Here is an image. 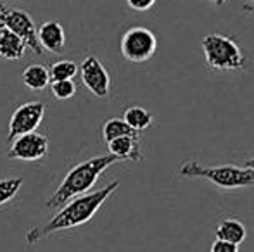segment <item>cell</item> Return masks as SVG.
Listing matches in <instances>:
<instances>
[{
	"mask_svg": "<svg viewBox=\"0 0 254 252\" xmlns=\"http://www.w3.org/2000/svg\"><path fill=\"white\" fill-rule=\"evenodd\" d=\"M120 182H111L101 190L90 192V194L78 195V197L71 199L69 202L61 207V211L51 219L49 223L42 226H33L28 230L26 233V244L33 246V244L40 242L42 239L52 235V233L63 232V230H71L88 223L95 216V212L102 207V204L118 190Z\"/></svg>",
	"mask_w": 254,
	"mask_h": 252,
	"instance_id": "6da1fadb",
	"label": "cell"
},
{
	"mask_svg": "<svg viewBox=\"0 0 254 252\" xmlns=\"http://www.w3.org/2000/svg\"><path fill=\"white\" fill-rule=\"evenodd\" d=\"M116 162H120V161L111 154L95 155V157H90L83 162H78L76 166H73V168L66 173V176H64L63 182H61V185L57 187L56 192L47 199L45 205L52 209L63 207L71 199L87 194V192L95 185L99 176H101L109 166L116 164Z\"/></svg>",
	"mask_w": 254,
	"mask_h": 252,
	"instance_id": "7a4b0ae2",
	"label": "cell"
},
{
	"mask_svg": "<svg viewBox=\"0 0 254 252\" xmlns=\"http://www.w3.org/2000/svg\"><path fill=\"white\" fill-rule=\"evenodd\" d=\"M178 175L184 176V178H202L223 190H237L246 189V187H254V173L246 166H204L195 159H189L180 166Z\"/></svg>",
	"mask_w": 254,
	"mask_h": 252,
	"instance_id": "3957f363",
	"label": "cell"
},
{
	"mask_svg": "<svg viewBox=\"0 0 254 252\" xmlns=\"http://www.w3.org/2000/svg\"><path fill=\"white\" fill-rule=\"evenodd\" d=\"M202 52L206 64L214 73L241 71L246 64V55L232 38L211 33L202 38Z\"/></svg>",
	"mask_w": 254,
	"mask_h": 252,
	"instance_id": "277c9868",
	"label": "cell"
},
{
	"mask_svg": "<svg viewBox=\"0 0 254 252\" xmlns=\"http://www.w3.org/2000/svg\"><path fill=\"white\" fill-rule=\"evenodd\" d=\"M0 24L16 33L17 37L23 38L26 47L33 52L35 55H42V47L38 44L37 26H35L31 16L23 9H12L7 3L0 0Z\"/></svg>",
	"mask_w": 254,
	"mask_h": 252,
	"instance_id": "5b68a950",
	"label": "cell"
},
{
	"mask_svg": "<svg viewBox=\"0 0 254 252\" xmlns=\"http://www.w3.org/2000/svg\"><path fill=\"white\" fill-rule=\"evenodd\" d=\"M157 50V38L149 28L133 26L121 37V54L130 62H145Z\"/></svg>",
	"mask_w": 254,
	"mask_h": 252,
	"instance_id": "8992f818",
	"label": "cell"
},
{
	"mask_svg": "<svg viewBox=\"0 0 254 252\" xmlns=\"http://www.w3.org/2000/svg\"><path fill=\"white\" fill-rule=\"evenodd\" d=\"M45 116V104L40 101H31L21 104L16 111L12 112L9 121V135L7 140L12 142L14 138L21 137V135L33 133L40 123L44 121Z\"/></svg>",
	"mask_w": 254,
	"mask_h": 252,
	"instance_id": "52a82bcc",
	"label": "cell"
},
{
	"mask_svg": "<svg viewBox=\"0 0 254 252\" xmlns=\"http://www.w3.org/2000/svg\"><path fill=\"white\" fill-rule=\"evenodd\" d=\"M49 155V138L42 133H26L14 138L10 142V149L7 152V157L16 161L33 162Z\"/></svg>",
	"mask_w": 254,
	"mask_h": 252,
	"instance_id": "ba28073f",
	"label": "cell"
},
{
	"mask_svg": "<svg viewBox=\"0 0 254 252\" xmlns=\"http://www.w3.org/2000/svg\"><path fill=\"white\" fill-rule=\"evenodd\" d=\"M81 81L92 95L99 99H106L111 92V76L104 64L95 55H88L80 66Z\"/></svg>",
	"mask_w": 254,
	"mask_h": 252,
	"instance_id": "9c48e42d",
	"label": "cell"
},
{
	"mask_svg": "<svg viewBox=\"0 0 254 252\" xmlns=\"http://www.w3.org/2000/svg\"><path fill=\"white\" fill-rule=\"evenodd\" d=\"M107 149H109V154L114 155L118 161L140 162L144 159L140 135H127V137L114 138L107 144Z\"/></svg>",
	"mask_w": 254,
	"mask_h": 252,
	"instance_id": "30bf717a",
	"label": "cell"
},
{
	"mask_svg": "<svg viewBox=\"0 0 254 252\" xmlns=\"http://www.w3.org/2000/svg\"><path fill=\"white\" fill-rule=\"evenodd\" d=\"M38 44L42 50H47L51 54H59L66 45V33L64 28L57 21H47L37 30Z\"/></svg>",
	"mask_w": 254,
	"mask_h": 252,
	"instance_id": "8fae6325",
	"label": "cell"
},
{
	"mask_svg": "<svg viewBox=\"0 0 254 252\" xmlns=\"http://www.w3.org/2000/svg\"><path fill=\"white\" fill-rule=\"evenodd\" d=\"M26 44L23 42V38L17 37L16 33H12L10 30H7L5 26L0 24V59L5 61H17L24 55L26 52Z\"/></svg>",
	"mask_w": 254,
	"mask_h": 252,
	"instance_id": "7c38bea8",
	"label": "cell"
},
{
	"mask_svg": "<svg viewBox=\"0 0 254 252\" xmlns=\"http://www.w3.org/2000/svg\"><path fill=\"white\" fill-rule=\"evenodd\" d=\"M214 233H216V240L230 242V244H235V246H239V244L244 242L246 235H248L244 223L239 221V219H235V218L221 219V221L218 223L216 232Z\"/></svg>",
	"mask_w": 254,
	"mask_h": 252,
	"instance_id": "4fadbf2b",
	"label": "cell"
},
{
	"mask_svg": "<svg viewBox=\"0 0 254 252\" xmlns=\"http://www.w3.org/2000/svg\"><path fill=\"white\" fill-rule=\"evenodd\" d=\"M23 83L26 85L30 90H44L51 83V74L49 69L44 64H30L24 67L23 71Z\"/></svg>",
	"mask_w": 254,
	"mask_h": 252,
	"instance_id": "5bb4252c",
	"label": "cell"
},
{
	"mask_svg": "<svg viewBox=\"0 0 254 252\" xmlns=\"http://www.w3.org/2000/svg\"><path fill=\"white\" fill-rule=\"evenodd\" d=\"M123 121L133 131L140 133V131L151 128V125L154 123V116L145 107H142V105H130V107L125 109Z\"/></svg>",
	"mask_w": 254,
	"mask_h": 252,
	"instance_id": "9a60e30c",
	"label": "cell"
},
{
	"mask_svg": "<svg viewBox=\"0 0 254 252\" xmlns=\"http://www.w3.org/2000/svg\"><path fill=\"white\" fill-rule=\"evenodd\" d=\"M127 135H138V133H137V131L131 130V128L123 121V119H120V118H111V119H107V121L104 123V126H102V137H104V140H106L107 144H109L111 140H114V138L127 137Z\"/></svg>",
	"mask_w": 254,
	"mask_h": 252,
	"instance_id": "2e32d148",
	"label": "cell"
},
{
	"mask_svg": "<svg viewBox=\"0 0 254 252\" xmlns=\"http://www.w3.org/2000/svg\"><path fill=\"white\" fill-rule=\"evenodd\" d=\"M78 73V66L73 61H57L54 62L49 69V74H51V81H63V80H73Z\"/></svg>",
	"mask_w": 254,
	"mask_h": 252,
	"instance_id": "e0dca14e",
	"label": "cell"
},
{
	"mask_svg": "<svg viewBox=\"0 0 254 252\" xmlns=\"http://www.w3.org/2000/svg\"><path fill=\"white\" fill-rule=\"evenodd\" d=\"M24 180L21 176H14V178H3L0 180V207L7 202H10L21 190Z\"/></svg>",
	"mask_w": 254,
	"mask_h": 252,
	"instance_id": "ac0fdd59",
	"label": "cell"
},
{
	"mask_svg": "<svg viewBox=\"0 0 254 252\" xmlns=\"http://www.w3.org/2000/svg\"><path fill=\"white\" fill-rule=\"evenodd\" d=\"M52 95L59 101H67L73 99L76 94V85L73 80H63V81H51Z\"/></svg>",
	"mask_w": 254,
	"mask_h": 252,
	"instance_id": "d6986e66",
	"label": "cell"
},
{
	"mask_svg": "<svg viewBox=\"0 0 254 252\" xmlns=\"http://www.w3.org/2000/svg\"><path fill=\"white\" fill-rule=\"evenodd\" d=\"M128 7L135 12H147L149 9H152L156 0H127Z\"/></svg>",
	"mask_w": 254,
	"mask_h": 252,
	"instance_id": "ffe728a7",
	"label": "cell"
},
{
	"mask_svg": "<svg viewBox=\"0 0 254 252\" xmlns=\"http://www.w3.org/2000/svg\"><path fill=\"white\" fill-rule=\"evenodd\" d=\"M209 252H239V246L230 242H223V240H214Z\"/></svg>",
	"mask_w": 254,
	"mask_h": 252,
	"instance_id": "44dd1931",
	"label": "cell"
},
{
	"mask_svg": "<svg viewBox=\"0 0 254 252\" xmlns=\"http://www.w3.org/2000/svg\"><path fill=\"white\" fill-rule=\"evenodd\" d=\"M244 166H246V168H248V169H251V171L254 173V157L248 159V161L244 162Z\"/></svg>",
	"mask_w": 254,
	"mask_h": 252,
	"instance_id": "7402d4cb",
	"label": "cell"
},
{
	"mask_svg": "<svg viewBox=\"0 0 254 252\" xmlns=\"http://www.w3.org/2000/svg\"><path fill=\"white\" fill-rule=\"evenodd\" d=\"M244 12L253 14V16H254V5H251V3H246V5H244Z\"/></svg>",
	"mask_w": 254,
	"mask_h": 252,
	"instance_id": "603a6c76",
	"label": "cell"
},
{
	"mask_svg": "<svg viewBox=\"0 0 254 252\" xmlns=\"http://www.w3.org/2000/svg\"><path fill=\"white\" fill-rule=\"evenodd\" d=\"M209 2H211V3H214V5L220 7V5H225V3H227V0H209Z\"/></svg>",
	"mask_w": 254,
	"mask_h": 252,
	"instance_id": "cb8c5ba5",
	"label": "cell"
}]
</instances>
